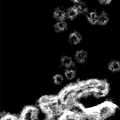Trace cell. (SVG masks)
Wrapping results in <instances>:
<instances>
[{"mask_svg": "<svg viewBox=\"0 0 120 120\" xmlns=\"http://www.w3.org/2000/svg\"><path fill=\"white\" fill-rule=\"evenodd\" d=\"M73 57L77 65L82 67L88 65L91 60V54L85 48H78L74 52Z\"/></svg>", "mask_w": 120, "mask_h": 120, "instance_id": "obj_1", "label": "cell"}, {"mask_svg": "<svg viewBox=\"0 0 120 120\" xmlns=\"http://www.w3.org/2000/svg\"><path fill=\"white\" fill-rule=\"evenodd\" d=\"M98 17L97 27L105 28L111 22V14L108 8H102L98 10Z\"/></svg>", "mask_w": 120, "mask_h": 120, "instance_id": "obj_2", "label": "cell"}, {"mask_svg": "<svg viewBox=\"0 0 120 120\" xmlns=\"http://www.w3.org/2000/svg\"><path fill=\"white\" fill-rule=\"evenodd\" d=\"M102 105L97 110L101 120L108 119L114 115L116 108L112 104L108 102Z\"/></svg>", "mask_w": 120, "mask_h": 120, "instance_id": "obj_3", "label": "cell"}, {"mask_svg": "<svg viewBox=\"0 0 120 120\" xmlns=\"http://www.w3.org/2000/svg\"><path fill=\"white\" fill-rule=\"evenodd\" d=\"M84 40L83 34L78 30H74L69 33L67 36L69 44L73 47H79Z\"/></svg>", "mask_w": 120, "mask_h": 120, "instance_id": "obj_4", "label": "cell"}, {"mask_svg": "<svg viewBox=\"0 0 120 120\" xmlns=\"http://www.w3.org/2000/svg\"><path fill=\"white\" fill-rule=\"evenodd\" d=\"M106 69L111 75H117L120 74V59L117 57L110 58L106 64Z\"/></svg>", "mask_w": 120, "mask_h": 120, "instance_id": "obj_5", "label": "cell"}, {"mask_svg": "<svg viewBox=\"0 0 120 120\" xmlns=\"http://www.w3.org/2000/svg\"><path fill=\"white\" fill-rule=\"evenodd\" d=\"M60 66L64 70L67 69H77V65L73 57L68 55H63L59 60Z\"/></svg>", "mask_w": 120, "mask_h": 120, "instance_id": "obj_6", "label": "cell"}, {"mask_svg": "<svg viewBox=\"0 0 120 120\" xmlns=\"http://www.w3.org/2000/svg\"><path fill=\"white\" fill-rule=\"evenodd\" d=\"M98 12V10L96 8H91L84 16L85 21L88 25L91 26L97 27Z\"/></svg>", "mask_w": 120, "mask_h": 120, "instance_id": "obj_7", "label": "cell"}, {"mask_svg": "<svg viewBox=\"0 0 120 120\" xmlns=\"http://www.w3.org/2000/svg\"><path fill=\"white\" fill-rule=\"evenodd\" d=\"M79 15L84 17L91 8L89 3L86 0L81 1L74 5Z\"/></svg>", "mask_w": 120, "mask_h": 120, "instance_id": "obj_8", "label": "cell"}, {"mask_svg": "<svg viewBox=\"0 0 120 120\" xmlns=\"http://www.w3.org/2000/svg\"><path fill=\"white\" fill-rule=\"evenodd\" d=\"M37 111L34 108L29 107L23 112L21 120H37Z\"/></svg>", "mask_w": 120, "mask_h": 120, "instance_id": "obj_9", "label": "cell"}, {"mask_svg": "<svg viewBox=\"0 0 120 120\" xmlns=\"http://www.w3.org/2000/svg\"><path fill=\"white\" fill-rule=\"evenodd\" d=\"M77 120H101L97 110L86 111Z\"/></svg>", "mask_w": 120, "mask_h": 120, "instance_id": "obj_10", "label": "cell"}, {"mask_svg": "<svg viewBox=\"0 0 120 120\" xmlns=\"http://www.w3.org/2000/svg\"><path fill=\"white\" fill-rule=\"evenodd\" d=\"M68 25L65 21L57 22L54 26V31L58 34H61L66 31L68 30Z\"/></svg>", "mask_w": 120, "mask_h": 120, "instance_id": "obj_11", "label": "cell"}, {"mask_svg": "<svg viewBox=\"0 0 120 120\" xmlns=\"http://www.w3.org/2000/svg\"><path fill=\"white\" fill-rule=\"evenodd\" d=\"M63 75L66 80L68 81H73L75 80L77 77V69H65L64 70Z\"/></svg>", "mask_w": 120, "mask_h": 120, "instance_id": "obj_12", "label": "cell"}, {"mask_svg": "<svg viewBox=\"0 0 120 120\" xmlns=\"http://www.w3.org/2000/svg\"><path fill=\"white\" fill-rule=\"evenodd\" d=\"M53 16L58 22L65 21L66 18L67 17L66 13L65 12L63 8H60L56 9L54 12Z\"/></svg>", "mask_w": 120, "mask_h": 120, "instance_id": "obj_13", "label": "cell"}, {"mask_svg": "<svg viewBox=\"0 0 120 120\" xmlns=\"http://www.w3.org/2000/svg\"><path fill=\"white\" fill-rule=\"evenodd\" d=\"M115 0H96L97 6L99 8H108L114 4Z\"/></svg>", "mask_w": 120, "mask_h": 120, "instance_id": "obj_14", "label": "cell"}, {"mask_svg": "<svg viewBox=\"0 0 120 120\" xmlns=\"http://www.w3.org/2000/svg\"><path fill=\"white\" fill-rule=\"evenodd\" d=\"M79 15V13L74 6L69 8L66 12L67 17L70 20L75 19Z\"/></svg>", "mask_w": 120, "mask_h": 120, "instance_id": "obj_15", "label": "cell"}, {"mask_svg": "<svg viewBox=\"0 0 120 120\" xmlns=\"http://www.w3.org/2000/svg\"><path fill=\"white\" fill-rule=\"evenodd\" d=\"M65 80L63 75L60 73L55 74L52 78V82L56 86L62 85L65 82Z\"/></svg>", "mask_w": 120, "mask_h": 120, "instance_id": "obj_16", "label": "cell"}, {"mask_svg": "<svg viewBox=\"0 0 120 120\" xmlns=\"http://www.w3.org/2000/svg\"><path fill=\"white\" fill-rule=\"evenodd\" d=\"M66 113V112L60 111L48 115L46 120H63L65 117Z\"/></svg>", "mask_w": 120, "mask_h": 120, "instance_id": "obj_17", "label": "cell"}, {"mask_svg": "<svg viewBox=\"0 0 120 120\" xmlns=\"http://www.w3.org/2000/svg\"><path fill=\"white\" fill-rule=\"evenodd\" d=\"M56 99L54 97L48 96H44L39 99V103L42 105H47Z\"/></svg>", "mask_w": 120, "mask_h": 120, "instance_id": "obj_18", "label": "cell"}, {"mask_svg": "<svg viewBox=\"0 0 120 120\" xmlns=\"http://www.w3.org/2000/svg\"><path fill=\"white\" fill-rule=\"evenodd\" d=\"M72 2L74 3V4H75L77 3H78V2H79L80 1H81V0H70Z\"/></svg>", "mask_w": 120, "mask_h": 120, "instance_id": "obj_19", "label": "cell"}]
</instances>
